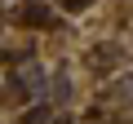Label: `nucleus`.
Returning a JSON list of instances; mask_svg holds the SVG:
<instances>
[{"instance_id": "3", "label": "nucleus", "mask_w": 133, "mask_h": 124, "mask_svg": "<svg viewBox=\"0 0 133 124\" xmlns=\"http://www.w3.org/2000/svg\"><path fill=\"white\" fill-rule=\"evenodd\" d=\"M66 93H71V84H66V75H58L53 80V98H66Z\"/></svg>"}, {"instance_id": "4", "label": "nucleus", "mask_w": 133, "mask_h": 124, "mask_svg": "<svg viewBox=\"0 0 133 124\" xmlns=\"http://www.w3.org/2000/svg\"><path fill=\"white\" fill-rule=\"evenodd\" d=\"M62 5H66V9H80V5H84V0H62Z\"/></svg>"}, {"instance_id": "2", "label": "nucleus", "mask_w": 133, "mask_h": 124, "mask_svg": "<svg viewBox=\"0 0 133 124\" xmlns=\"http://www.w3.org/2000/svg\"><path fill=\"white\" fill-rule=\"evenodd\" d=\"M22 124H49V106H36V111H27V115H22Z\"/></svg>"}, {"instance_id": "1", "label": "nucleus", "mask_w": 133, "mask_h": 124, "mask_svg": "<svg viewBox=\"0 0 133 124\" xmlns=\"http://www.w3.org/2000/svg\"><path fill=\"white\" fill-rule=\"evenodd\" d=\"M22 22H36V27H40V22H49V9H44V5H27V9H22Z\"/></svg>"}]
</instances>
